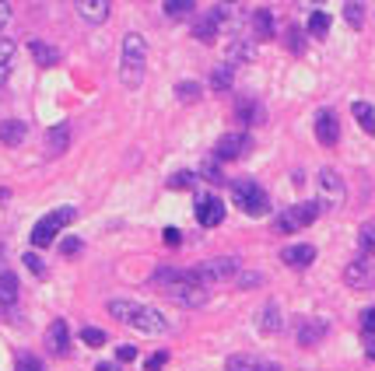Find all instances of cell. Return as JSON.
<instances>
[{
  "mask_svg": "<svg viewBox=\"0 0 375 371\" xmlns=\"http://www.w3.org/2000/svg\"><path fill=\"white\" fill-rule=\"evenodd\" d=\"M109 315L133 326L137 333H148V336H165L169 333V322L158 308H148V305H133V301H109Z\"/></svg>",
  "mask_w": 375,
  "mask_h": 371,
  "instance_id": "1",
  "label": "cell"
},
{
  "mask_svg": "<svg viewBox=\"0 0 375 371\" xmlns=\"http://www.w3.org/2000/svg\"><path fill=\"white\" fill-rule=\"evenodd\" d=\"M144 71H148V39L144 35H137V32H130L126 39H123V56H119V81L133 92V88H141V81H144Z\"/></svg>",
  "mask_w": 375,
  "mask_h": 371,
  "instance_id": "2",
  "label": "cell"
},
{
  "mask_svg": "<svg viewBox=\"0 0 375 371\" xmlns=\"http://www.w3.org/2000/svg\"><path fill=\"white\" fill-rule=\"evenodd\" d=\"M239 277V256H214V260H203L196 263L193 270H186L189 284H218V280H235Z\"/></svg>",
  "mask_w": 375,
  "mask_h": 371,
  "instance_id": "3",
  "label": "cell"
},
{
  "mask_svg": "<svg viewBox=\"0 0 375 371\" xmlns=\"http://www.w3.org/2000/svg\"><path fill=\"white\" fill-rule=\"evenodd\" d=\"M232 200H235V207L246 210L249 217H263V214L270 210L267 189L260 183H253V179H235V183H232Z\"/></svg>",
  "mask_w": 375,
  "mask_h": 371,
  "instance_id": "4",
  "label": "cell"
},
{
  "mask_svg": "<svg viewBox=\"0 0 375 371\" xmlns=\"http://www.w3.org/2000/svg\"><path fill=\"white\" fill-rule=\"evenodd\" d=\"M71 221H74V207H60V210L46 214V217L32 228V245H35V249H49L53 238H56V231L67 228Z\"/></svg>",
  "mask_w": 375,
  "mask_h": 371,
  "instance_id": "5",
  "label": "cell"
},
{
  "mask_svg": "<svg viewBox=\"0 0 375 371\" xmlns=\"http://www.w3.org/2000/svg\"><path fill=\"white\" fill-rule=\"evenodd\" d=\"M316 183H319V210H340L344 207L347 186H344V179L333 169H319Z\"/></svg>",
  "mask_w": 375,
  "mask_h": 371,
  "instance_id": "6",
  "label": "cell"
},
{
  "mask_svg": "<svg viewBox=\"0 0 375 371\" xmlns=\"http://www.w3.org/2000/svg\"><path fill=\"white\" fill-rule=\"evenodd\" d=\"M319 217V203L316 200H302V203H294V207H287L281 214V221H278V231H302V228H309L312 221Z\"/></svg>",
  "mask_w": 375,
  "mask_h": 371,
  "instance_id": "7",
  "label": "cell"
},
{
  "mask_svg": "<svg viewBox=\"0 0 375 371\" xmlns=\"http://www.w3.org/2000/svg\"><path fill=\"white\" fill-rule=\"evenodd\" d=\"M196 221L203 228H218L225 221V203L214 196V193H200L196 196Z\"/></svg>",
  "mask_w": 375,
  "mask_h": 371,
  "instance_id": "8",
  "label": "cell"
},
{
  "mask_svg": "<svg viewBox=\"0 0 375 371\" xmlns=\"http://www.w3.org/2000/svg\"><path fill=\"white\" fill-rule=\"evenodd\" d=\"M312 126H316V137H319V144L333 147V144L340 140V119H337V112H333V109H319Z\"/></svg>",
  "mask_w": 375,
  "mask_h": 371,
  "instance_id": "9",
  "label": "cell"
},
{
  "mask_svg": "<svg viewBox=\"0 0 375 371\" xmlns=\"http://www.w3.org/2000/svg\"><path fill=\"white\" fill-rule=\"evenodd\" d=\"M344 284L355 287V291H369V287H375L372 263H369V260H355V263H347V267H344Z\"/></svg>",
  "mask_w": 375,
  "mask_h": 371,
  "instance_id": "10",
  "label": "cell"
},
{
  "mask_svg": "<svg viewBox=\"0 0 375 371\" xmlns=\"http://www.w3.org/2000/svg\"><path fill=\"white\" fill-rule=\"evenodd\" d=\"M246 151H249V137L246 133H225L218 140V147H214V154L221 162H239V158H246Z\"/></svg>",
  "mask_w": 375,
  "mask_h": 371,
  "instance_id": "11",
  "label": "cell"
},
{
  "mask_svg": "<svg viewBox=\"0 0 375 371\" xmlns=\"http://www.w3.org/2000/svg\"><path fill=\"white\" fill-rule=\"evenodd\" d=\"M169 298H176V301L186 305V308H203V305H207V291H203L200 284H189V280H183L179 287H172Z\"/></svg>",
  "mask_w": 375,
  "mask_h": 371,
  "instance_id": "12",
  "label": "cell"
},
{
  "mask_svg": "<svg viewBox=\"0 0 375 371\" xmlns=\"http://www.w3.org/2000/svg\"><path fill=\"white\" fill-rule=\"evenodd\" d=\"M46 347H49L53 354H67V351H71V329H67L64 319L49 322V329H46Z\"/></svg>",
  "mask_w": 375,
  "mask_h": 371,
  "instance_id": "13",
  "label": "cell"
},
{
  "mask_svg": "<svg viewBox=\"0 0 375 371\" xmlns=\"http://www.w3.org/2000/svg\"><path fill=\"white\" fill-rule=\"evenodd\" d=\"M312 260H316V245H305V242L302 245H287L281 253V263L284 267H294V270H305Z\"/></svg>",
  "mask_w": 375,
  "mask_h": 371,
  "instance_id": "14",
  "label": "cell"
},
{
  "mask_svg": "<svg viewBox=\"0 0 375 371\" xmlns=\"http://www.w3.org/2000/svg\"><path fill=\"white\" fill-rule=\"evenodd\" d=\"M235 63H253V39L232 35V42H228V67H235Z\"/></svg>",
  "mask_w": 375,
  "mask_h": 371,
  "instance_id": "15",
  "label": "cell"
},
{
  "mask_svg": "<svg viewBox=\"0 0 375 371\" xmlns=\"http://www.w3.org/2000/svg\"><path fill=\"white\" fill-rule=\"evenodd\" d=\"M28 53H32V60H35L39 67H56V63H60V49L49 46V42H42V39H32V42H28Z\"/></svg>",
  "mask_w": 375,
  "mask_h": 371,
  "instance_id": "16",
  "label": "cell"
},
{
  "mask_svg": "<svg viewBox=\"0 0 375 371\" xmlns=\"http://www.w3.org/2000/svg\"><path fill=\"white\" fill-rule=\"evenodd\" d=\"M256 326H260V333H267V336L281 333V305H278V301H267L263 312L256 315Z\"/></svg>",
  "mask_w": 375,
  "mask_h": 371,
  "instance_id": "17",
  "label": "cell"
},
{
  "mask_svg": "<svg viewBox=\"0 0 375 371\" xmlns=\"http://www.w3.org/2000/svg\"><path fill=\"white\" fill-rule=\"evenodd\" d=\"M109 11H112L109 0H81V4H78V14H81L88 25H102V21L109 18Z\"/></svg>",
  "mask_w": 375,
  "mask_h": 371,
  "instance_id": "18",
  "label": "cell"
},
{
  "mask_svg": "<svg viewBox=\"0 0 375 371\" xmlns=\"http://www.w3.org/2000/svg\"><path fill=\"white\" fill-rule=\"evenodd\" d=\"M253 39H260V42L274 39V14H270V7H256L253 11Z\"/></svg>",
  "mask_w": 375,
  "mask_h": 371,
  "instance_id": "19",
  "label": "cell"
},
{
  "mask_svg": "<svg viewBox=\"0 0 375 371\" xmlns=\"http://www.w3.org/2000/svg\"><path fill=\"white\" fill-rule=\"evenodd\" d=\"M25 137H28V126H25L21 119H4V123H0V144H4V147H18Z\"/></svg>",
  "mask_w": 375,
  "mask_h": 371,
  "instance_id": "20",
  "label": "cell"
},
{
  "mask_svg": "<svg viewBox=\"0 0 375 371\" xmlns=\"http://www.w3.org/2000/svg\"><path fill=\"white\" fill-rule=\"evenodd\" d=\"M218 28H221V21L214 18V11H207V14H200V18L193 21V39H200V42H214Z\"/></svg>",
  "mask_w": 375,
  "mask_h": 371,
  "instance_id": "21",
  "label": "cell"
},
{
  "mask_svg": "<svg viewBox=\"0 0 375 371\" xmlns=\"http://www.w3.org/2000/svg\"><path fill=\"white\" fill-rule=\"evenodd\" d=\"M351 112H355V119H358V126L372 137L375 133V109H372V102H355L351 105Z\"/></svg>",
  "mask_w": 375,
  "mask_h": 371,
  "instance_id": "22",
  "label": "cell"
},
{
  "mask_svg": "<svg viewBox=\"0 0 375 371\" xmlns=\"http://www.w3.org/2000/svg\"><path fill=\"white\" fill-rule=\"evenodd\" d=\"M330 326L319 319V322H302V333H298V343L302 347H312V343H319L323 340V333H326Z\"/></svg>",
  "mask_w": 375,
  "mask_h": 371,
  "instance_id": "23",
  "label": "cell"
},
{
  "mask_svg": "<svg viewBox=\"0 0 375 371\" xmlns=\"http://www.w3.org/2000/svg\"><path fill=\"white\" fill-rule=\"evenodd\" d=\"M228 371H278L274 361H256V358H232Z\"/></svg>",
  "mask_w": 375,
  "mask_h": 371,
  "instance_id": "24",
  "label": "cell"
},
{
  "mask_svg": "<svg viewBox=\"0 0 375 371\" xmlns=\"http://www.w3.org/2000/svg\"><path fill=\"white\" fill-rule=\"evenodd\" d=\"M183 280H186V274H179V270H169V267H162V270L155 274V287H162V291L169 294V291H172V287H179Z\"/></svg>",
  "mask_w": 375,
  "mask_h": 371,
  "instance_id": "25",
  "label": "cell"
},
{
  "mask_svg": "<svg viewBox=\"0 0 375 371\" xmlns=\"http://www.w3.org/2000/svg\"><path fill=\"white\" fill-rule=\"evenodd\" d=\"M326 32H330V14L326 11H312L309 14V35L312 39H326Z\"/></svg>",
  "mask_w": 375,
  "mask_h": 371,
  "instance_id": "26",
  "label": "cell"
},
{
  "mask_svg": "<svg viewBox=\"0 0 375 371\" xmlns=\"http://www.w3.org/2000/svg\"><path fill=\"white\" fill-rule=\"evenodd\" d=\"M14 301H18V277L0 274V305H14Z\"/></svg>",
  "mask_w": 375,
  "mask_h": 371,
  "instance_id": "27",
  "label": "cell"
},
{
  "mask_svg": "<svg viewBox=\"0 0 375 371\" xmlns=\"http://www.w3.org/2000/svg\"><path fill=\"white\" fill-rule=\"evenodd\" d=\"M11 63H14V42L0 35V85L7 81V74H11Z\"/></svg>",
  "mask_w": 375,
  "mask_h": 371,
  "instance_id": "28",
  "label": "cell"
},
{
  "mask_svg": "<svg viewBox=\"0 0 375 371\" xmlns=\"http://www.w3.org/2000/svg\"><path fill=\"white\" fill-rule=\"evenodd\" d=\"M358 249H362V256H372L375 253V221H365V224H362V231H358Z\"/></svg>",
  "mask_w": 375,
  "mask_h": 371,
  "instance_id": "29",
  "label": "cell"
},
{
  "mask_svg": "<svg viewBox=\"0 0 375 371\" xmlns=\"http://www.w3.org/2000/svg\"><path fill=\"white\" fill-rule=\"evenodd\" d=\"M200 95H203V85H200V81H179V85H176V98L186 102V105H193Z\"/></svg>",
  "mask_w": 375,
  "mask_h": 371,
  "instance_id": "30",
  "label": "cell"
},
{
  "mask_svg": "<svg viewBox=\"0 0 375 371\" xmlns=\"http://www.w3.org/2000/svg\"><path fill=\"white\" fill-rule=\"evenodd\" d=\"M232 74H235V67L221 63V67L210 74V88H214V92H228V88H232Z\"/></svg>",
  "mask_w": 375,
  "mask_h": 371,
  "instance_id": "31",
  "label": "cell"
},
{
  "mask_svg": "<svg viewBox=\"0 0 375 371\" xmlns=\"http://www.w3.org/2000/svg\"><path fill=\"white\" fill-rule=\"evenodd\" d=\"M67 137H71L67 126H53V130H49V140H46V151H49V154H60V151L67 147Z\"/></svg>",
  "mask_w": 375,
  "mask_h": 371,
  "instance_id": "32",
  "label": "cell"
},
{
  "mask_svg": "<svg viewBox=\"0 0 375 371\" xmlns=\"http://www.w3.org/2000/svg\"><path fill=\"white\" fill-rule=\"evenodd\" d=\"M162 11H165V14H169V18L176 21V18H189V14H193L196 7H193V0H169V4H165Z\"/></svg>",
  "mask_w": 375,
  "mask_h": 371,
  "instance_id": "33",
  "label": "cell"
},
{
  "mask_svg": "<svg viewBox=\"0 0 375 371\" xmlns=\"http://www.w3.org/2000/svg\"><path fill=\"white\" fill-rule=\"evenodd\" d=\"M344 18H347L351 28H362V21H365V4H344Z\"/></svg>",
  "mask_w": 375,
  "mask_h": 371,
  "instance_id": "34",
  "label": "cell"
},
{
  "mask_svg": "<svg viewBox=\"0 0 375 371\" xmlns=\"http://www.w3.org/2000/svg\"><path fill=\"white\" fill-rule=\"evenodd\" d=\"M284 42H287V49H291L294 56H302V53H305V35H302L298 28H287V35H284Z\"/></svg>",
  "mask_w": 375,
  "mask_h": 371,
  "instance_id": "35",
  "label": "cell"
},
{
  "mask_svg": "<svg viewBox=\"0 0 375 371\" xmlns=\"http://www.w3.org/2000/svg\"><path fill=\"white\" fill-rule=\"evenodd\" d=\"M239 119H242V123H260V119H263V105H256V102H246V105L239 109Z\"/></svg>",
  "mask_w": 375,
  "mask_h": 371,
  "instance_id": "36",
  "label": "cell"
},
{
  "mask_svg": "<svg viewBox=\"0 0 375 371\" xmlns=\"http://www.w3.org/2000/svg\"><path fill=\"white\" fill-rule=\"evenodd\" d=\"M81 340H85L88 347H102V343H105V333H102L98 326H85V329H81Z\"/></svg>",
  "mask_w": 375,
  "mask_h": 371,
  "instance_id": "37",
  "label": "cell"
},
{
  "mask_svg": "<svg viewBox=\"0 0 375 371\" xmlns=\"http://www.w3.org/2000/svg\"><path fill=\"white\" fill-rule=\"evenodd\" d=\"M362 333H365V340L375 336V308H365V312H362Z\"/></svg>",
  "mask_w": 375,
  "mask_h": 371,
  "instance_id": "38",
  "label": "cell"
},
{
  "mask_svg": "<svg viewBox=\"0 0 375 371\" xmlns=\"http://www.w3.org/2000/svg\"><path fill=\"white\" fill-rule=\"evenodd\" d=\"M25 267H28V270H32L35 277H46V263H42V260H39L35 253H25Z\"/></svg>",
  "mask_w": 375,
  "mask_h": 371,
  "instance_id": "39",
  "label": "cell"
},
{
  "mask_svg": "<svg viewBox=\"0 0 375 371\" xmlns=\"http://www.w3.org/2000/svg\"><path fill=\"white\" fill-rule=\"evenodd\" d=\"M165 361H169V354H165V351H158V354H151V358L144 361V368H148V371H162V368H165Z\"/></svg>",
  "mask_w": 375,
  "mask_h": 371,
  "instance_id": "40",
  "label": "cell"
},
{
  "mask_svg": "<svg viewBox=\"0 0 375 371\" xmlns=\"http://www.w3.org/2000/svg\"><path fill=\"white\" fill-rule=\"evenodd\" d=\"M60 253H64V256H71V260H74V256H78V253H81V238H64V242H60Z\"/></svg>",
  "mask_w": 375,
  "mask_h": 371,
  "instance_id": "41",
  "label": "cell"
},
{
  "mask_svg": "<svg viewBox=\"0 0 375 371\" xmlns=\"http://www.w3.org/2000/svg\"><path fill=\"white\" fill-rule=\"evenodd\" d=\"M169 186H172V189H189V186H193V172H176V176L169 179Z\"/></svg>",
  "mask_w": 375,
  "mask_h": 371,
  "instance_id": "42",
  "label": "cell"
},
{
  "mask_svg": "<svg viewBox=\"0 0 375 371\" xmlns=\"http://www.w3.org/2000/svg\"><path fill=\"white\" fill-rule=\"evenodd\" d=\"M18 371H42V365H39V358L21 354V358H18Z\"/></svg>",
  "mask_w": 375,
  "mask_h": 371,
  "instance_id": "43",
  "label": "cell"
},
{
  "mask_svg": "<svg viewBox=\"0 0 375 371\" xmlns=\"http://www.w3.org/2000/svg\"><path fill=\"white\" fill-rule=\"evenodd\" d=\"M179 242H183V231H179V228H165V245H172V249H176Z\"/></svg>",
  "mask_w": 375,
  "mask_h": 371,
  "instance_id": "44",
  "label": "cell"
},
{
  "mask_svg": "<svg viewBox=\"0 0 375 371\" xmlns=\"http://www.w3.org/2000/svg\"><path fill=\"white\" fill-rule=\"evenodd\" d=\"M133 358H137V347H130V343L116 351V361H119V365H123V361H133Z\"/></svg>",
  "mask_w": 375,
  "mask_h": 371,
  "instance_id": "45",
  "label": "cell"
},
{
  "mask_svg": "<svg viewBox=\"0 0 375 371\" xmlns=\"http://www.w3.org/2000/svg\"><path fill=\"white\" fill-rule=\"evenodd\" d=\"M256 284H263L260 274H239V287H256Z\"/></svg>",
  "mask_w": 375,
  "mask_h": 371,
  "instance_id": "46",
  "label": "cell"
},
{
  "mask_svg": "<svg viewBox=\"0 0 375 371\" xmlns=\"http://www.w3.org/2000/svg\"><path fill=\"white\" fill-rule=\"evenodd\" d=\"M200 176H207V179H210V183H221V172H218V169H214V165H210V162H207V165H203V169H200Z\"/></svg>",
  "mask_w": 375,
  "mask_h": 371,
  "instance_id": "47",
  "label": "cell"
},
{
  "mask_svg": "<svg viewBox=\"0 0 375 371\" xmlns=\"http://www.w3.org/2000/svg\"><path fill=\"white\" fill-rule=\"evenodd\" d=\"M7 21H11V4H4V0H0V28H4Z\"/></svg>",
  "mask_w": 375,
  "mask_h": 371,
  "instance_id": "48",
  "label": "cell"
},
{
  "mask_svg": "<svg viewBox=\"0 0 375 371\" xmlns=\"http://www.w3.org/2000/svg\"><path fill=\"white\" fill-rule=\"evenodd\" d=\"M95 371H123V368H119V365H109V361H102V365H98Z\"/></svg>",
  "mask_w": 375,
  "mask_h": 371,
  "instance_id": "49",
  "label": "cell"
},
{
  "mask_svg": "<svg viewBox=\"0 0 375 371\" xmlns=\"http://www.w3.org/2000/svg\"><path fill=\"white\" fill-rule=\"evenodd\" d=\"M365 351H369V358L375 361V336H372V340H365Z\"/></svg>",
  "mask_w": 375,
  "mask_h": 371,
  "instance_id": "50",
  "label": "cell"
}]
</instances>
